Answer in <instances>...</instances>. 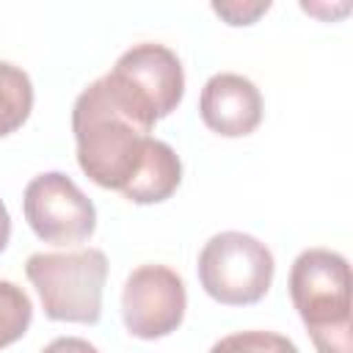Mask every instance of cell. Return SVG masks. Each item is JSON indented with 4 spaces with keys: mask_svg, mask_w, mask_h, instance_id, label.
<instances>
[{
    "mask_svg": "<svg viewBox=\"0 0 353 353\" xmlns=\"http://www.w3.org/2000/svg\"><path fill=\"white\" fill-rule=\"evenodd\" d=\"M72 132L80 171L94 185L119 193L135 176L152 138L149 130L110 99L102 77L77 94L72 105Z\"/></svg>",
    "mask_w": 353,
    "mask_h": 353,
    "instance_id": "cell-1",
    "label": "cell"
},
{
    "mask_svg": "<svg viewBox=\"0 0 353 353\" xmlns=\"http://www.w3.org/2000/svg\"><path fill=\"white\" fill-rule=\"evenodd\" d=\"M290 298L317 353H353L350 265L331 248H306L290 268Z\"/></svg>",
    "mask_w": 353,
    "mask_h": 353,
    "instance_id": "cell-2",
    "label": "cell"
},
{
    "mask_svg": "<svg viewBox=\"0 0 353 353\" xmlns=\"http://www.w3.org/2000/svg\"><path fill=\"white\" fill-rule=\"evenodd\" d=\"M102 83L110 99L149 132L185 97L182 61L171 47L157 41H141L121 52Z\"/></svg>",
    "mask_w": 353,
    "mask_h": 353,
    "instance_id": "cell-3",
    "label": "cell"
},
{
    "mask_svg": "<svg viewBox=\"0 0 353 353\" xmlns=\"http://www.w3.org/2000/svg\"><path fill=\"white\" fill-rule=\"evenodd\" d=\"M25 276L36 287L50 320L94 325L102 317V290L108 281L105 251H39L28 256Z\"/></svg>",
    "mask_w": 353,
    "mask_h": 353,
    "instance_id": "cell-4",
    "label": "cell"
},
{
    "mask_svg": "<svg viewBox=\"0 0 353 353\" xmlns=\"http://www.w3.org/2000/svg\"><path fill=\"white\" fill-rule=\"evenodd\" d=\"M199 281L223 306H251L273 284L276 262L270 248L245 232H218L199 251Z\"/></svg>",
    "mask_w": 353,
    "mask_h": 353,
    "instance_id": "cell-5",
    "label": "cell"
},
{
    "mask_svg": "<svg viewBox=\"0 0 353 353\" xmlns=\"http://www.w3.org/2000/svg\"><path fill=\"white\" fill-rule=\"evenodd\" d=\"M22 212L33 234L52 245L85 243L97 229L94 201L63 171L33 176L22 193Z\"/></svg>",
    "mask_w": 353,
    "mask_h": 353,
    "instance_id": "cell-6",
    "label": "cell"
},
{
    "mask_svg": "<svg viewBox=\"0 0 353 353\" xmlns=\"http://www.w3.org/2000/svg\"><path fill=\"white\" fill-rule=\"evenodd\" d=\"M188 309L185 281L168 265L135 268L121 290L124 328L138 339H160L174 334Z\"/></svg>",
    "mask_w": 353,
    "mask_h": 353,
    "instance_id": "cell-7",
    "label": "cell"
},
{
    "mask_svg": "<svg viewBox=\"0 0 353 353\" xmlns=\"http://www.w3.org/2000/svg\"><path fill=\"white\" fill-rule=\"evenodd\" d=\"M262 108L259 88L237 72L212 74L199 97L201 121L223 138L251 135L262 124Z\"/></svg>",
    "mask_w": 353,
    "mask_h": 353,
    "instance_id": "cell-8",
    "label": "cell"
},
{
    "mask_svg": "<svg viewBox=\"0 0 353 353\" xmlns=\"http://www.w3.org/2000/svg\"><path fill=\"white\" fill-rule=\"evenodd\" d=\"M182 182V160L179 154L160 138H149L146 154L130 179V185L121 190L124 199L132 204H160L176 193Z\"/></svg>",
    "mask_w": 353,
    "mask_h": 353,
    "instance_id": "cell-9",
    "label": "cell"
},
{
    "mask_svg": "<svg viewBox=\"0 0 353 353\" xmlns=\"http://www.w3.org/2000/svg\"><path fill=\"white\" fill-rule=\"evenodd\" d=\"M33 110V83L25 69L0 61V138L17 132Z\"/></svg>",
    "mask_w": 353,
    "mask_h": 353,
    "instance_id": "cell-10",
    "label": "cell"
},
{
    "mask_svg": "<svg viewBox=\"0 0 353 353\" xmlns=\"http://www.w3.org/2000/svg\"><path fill=\"white\" fill-rule=\"evenodd\" d=\"M33 320V303L28 292L14 284L0 279V350L22 339L30 328Z\"/></svg>",
    "mask_w": 353,
    "mask_h": 353,
    "instance_id": "cell-11",
    "label": "cell"
},
{
    "mask_svg": "<svg viewBox=\"0 0 353 353\" xmlns=\"http://www.w3.org/2000/svg\"><path fill=\"white\" fill-rule=\"evenodd\" d=\"M210 353H301L292 339L276 331H237L218 339Z\"/></svg>",
    "mask_w": 353,
    "mask_h": 353,
    "instance_id": "cell-12",
    "label": "cell"
},
{
    "mask_svg": "<svg viewBox=\"0 0 353 353\" xmlns=\"http://www.w3.org/2000/svg\"><path fill=\"white\" fill-rule=\"evenodd\" d=\"M268 8H270L268 0L265 3H237V0H232V3H212V11L221 19H226V25H234V28L254 25Z\"/></svg>",
    "mask_w": 353,
    "mask_h": 353,
    "instance_id": "cell-13",
    "label": "cell"
},
{
    "mask_svg": "<svg viewBox=\"0 0 353 353\" xmlns=\"http://www.w3.org/2000/svg\"><path fill=\"white\" fill-rule=\"evenodd\" d=\"M41 353H99L88 339L80 336H58L41 347Z\"/></svg>",
    "mask_w": 353,
    "mask_h": 353,
    "instance_id": "cell-14",
    "label": "cell"
},
{
    "mask_svg": "<svg viewBox=\"0 0 353 353\" xmlns=\"http://www.w3.org/2000/svg\"><path fill=\"white\" fill-rule=\"evenodd\" d=\"M8 240H11V215H8V207L0 201V254L6 251Z\"/></svg>",
    "mask_w": 353,
    "mask_h": 353,
    "instance_id": "cell-15",
    "label": "cell"
}]
</instances>
